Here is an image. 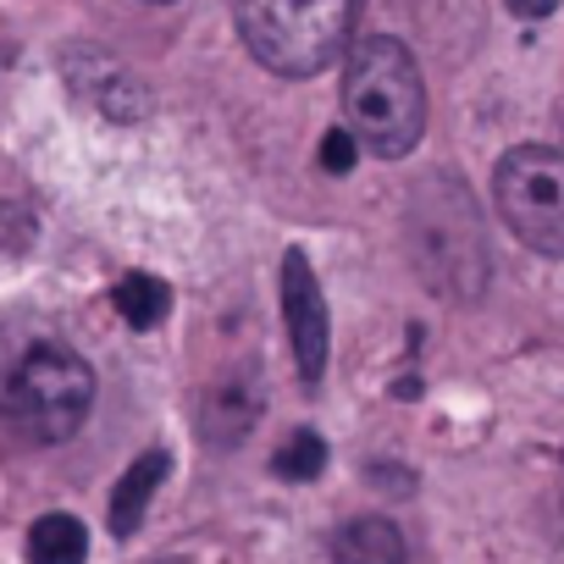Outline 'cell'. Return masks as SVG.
I'll return each instance as SVG.
<instances>
[{
    "instance_id": "obj_1",
    "label": "cell",
    "mask_w": 564,
    "mask_h": 564,
    "mask_svg": "<svg viewBox=\"0 0 564 564\" xmlns=\"http://www.w3.org/2000/svg\"><path fill=\"white\" fill-rule=\"evenodd\" d=\"M344 117H349V133L382 161H399L421 144V133H426V84H421V67H415L410 45H399L388 34H371L349 51Z\"/></svg>"
},
{
    "instance_id": "obj_2",
    "label": "cell",
    "mask_w": 564,
    "mask_h": 564,
    "mask_svg": "<svg viewBox=\"0 0 564 564\" xmlns=\"http://www.w3.org/2000/svg\"><path fill=\"white\" fill-rule=\"evenodd\" d=\"M360 0H232L249 56L276 78H316L349 51Z\"/></svg>"
},
{
    "instance_id": "obj_3",
    "label": "cell",
    "mask_w": 564,
    "mask_h": 564,
    "mask_svg": "<svg viewBox=\"0 0 564 564\" xmlns=\"http://www.w3.org/2000/svg\"><path fill=\"white\" fill-rule=\"evenodd\" d=\"M95 410V371L67 344H29L7 377V415L34 443H67Z\"/></svg>"
},
{
    "instance_id": "obj_4",
    "label": "cell",
    "mask_w": 564,
    "mask_h": 564,
    "mask_svg": "<svg viewBox=\"0 0 564 564\" xmlns=\"http://www.w3.org/2000/svg\"><path fill=\"white\" fill-rule=\"evenodd\" d=\"M432 194H437V205H426V194L410 205L415 271L426 276V289H437L448 300H476L487 289V238L476 227V210H470L465 188H454V183H437Z\"/></svg>"
},
{
    "instance_id": "obj_5",
    "label": "cell",
    "mask_w": 564,
    "mask_h": 564,
    "mask_svg": "<svg viewBox=\"0 0 564 564\" xmlns=\"http://www.w3.org/2000/svg\"><path fill=\"white\" fill-rule=\"evenodd\" d=\"M492 205L531 254L564 260V150L514 144L492 166Z\"/></svg>"
},
{
    "instance_id": "obj_6",
    "label": "cell",
    "mask_w": 564,
    "mask_h": 564,
    "mask_svg": "<svg viewBox=\"0 0 564 564\" xmlns=\"http://www.w3.org/2000/svg\"><path fill=\"white\" fill-rule=\"evenodd\" d=\"M282 316H289V344H294L300 377L322 382L333 322H327V300H322V282H316V265L305 260V249L282 254Z\"/></svg>"
},
{
    "instance_id": "obj_7",
    "label": "cell",
    "mask_w": 564,
    "mask_h": 564,
    "mask_svg": "<svg viewBox=\"0 0 564 564\" xmlns=\"http://www.w3.org/2000/svg\"><path fill=\"white\" fill-rule=\"evenodd\" d=\"M67 78H73V89H78L95 111H106L111 122H139V117L150 111L144 84H139L117 56H106V51H73V56H67Z\"/></svg>"
},
{
    "instance_id": "obj_8",
    "label": "cell",
    "mask_w": 564,
    "mask_h": 564,
    "mask_svg": "<svg viewBox=\"0 0 564 564\" xmlns=\"http://www.w3.org/2000/svg\"><path fill=\"white\" fill-rule=\"evenodd\" d=\"M260 410H265L260 382H254V377H227V382H216V388H210V399H205V410H199V426H205V437H210V443L238 448V443L254 432Z\"/></svg>"
},
{
    "instance_id": "obj_9",
    "label": "cell",
    "mask_w": 564,
    "mask_h": 564,
    "mask_svg": "<svg viewBox=\"0 0 564 564\" xmlns=\"http://www.w3.org/2000/svg\"><path fill=\"white\" fill-rule=\"evenodd\" d=\"M166 476H172V454H166V448H150V454H139V459L122 470V481H117V492H111V531H117V536H133V531L144 525V509H150V498L161 492Z\"/></svg>"
},
{
    "instance_id": "obj_10",
    "label": "cell",
    "mask_w": 564,
    "mask_h": 564,
    "mask_svg": "<svg viewBox=\"0 0 564 564\" xmlns=\"http://www.w3.org/2000/svg\"><path fill=\"white\" fill-rule=\"evenodd\" d=\"M333 558L338 564H404L410 547H404V531L382 514H366V520H344L333 531Z\"/></svg>"
},
{
    "instance_id": "obj_11",
    "label": "cell",
    "mask_w": 564,
    "mask_h": 564,
    "mask_svg": "<svg viewBox=\"0 0 564 564\" xmlns=\"http://www.w3.org/2000/svg\"><path fill=\"white\" fill-rule=\"evenodd\" d=\"M89 531L78 514H40L29 525V564H84Z\"/></svg>"
},
{
    "instance_id": "obj_12",
    "label": "cell",
    "mask_w": 564,
    "mask_h": 564,
    "mask_svg": "<svg viewBox=\"0 0 564 564\" xmlns=\"http://www.w3.org/2000/svg\"><path fill=\"white\" fill-rule=\"evenodd\" d=\"M117 316L133 327V333H150V327H161L166 316H172V289L161 276H150V271H128L122 282H117Z\"/></svg>"
},
{
    "instance_id": "obj_13",
    "label": "cell",
    "mask_w": 564,
    "mask_h": 564,
    "mask_svg": "<svg viewBox=\"0 0 564 564\" xmlns=\"http://www.w3.org/2000/svg\"><path fill=\"white\" fill-rule=\"evenodd\" d=\"M271 470L282 481H316L327 470V443L316 432H289V437H282V448L271 454Z\"/></svg>"
},
{
    "instance_id": "obj_14",
    "label": "cell",
    "mask_w": 564,
    "mask_h": 564,
    "mask_svg": "<svg viewBox=\"0 0 564 564\" xmlns=\"http://www.w3.org/2000/svg\"><path fill=\"white\" fill-rule=\"evenodd\" d=\"M349 166H355V133H349V128H333V133L322 139V172L344 177Z\"/></svg>"
},
{
    "instance_id": "obj_15",
    "label": "cell",
    "mask_w": 564,
    "mask_h": 564,
    "mask_svg": "<svg viewBox=\"0 0 564 564\" xmlns=\"http://www.w3.org/2000/svg\"><path fill=\"white\" fill-rule=\"evenodd\" d=\"M503 7H509L514 18L536 23V18H553V12H558V0H503Z\"/></svg>"
},
{
    "instance_id": "obj_16",
    "label": "cell",
    "mask_w": 564,
    "mask_h": 564,
    "mask_svg": "<svg viewBox=\"0 0 564 564\" xmlns=\"http://www.w3.org/2000/svg\"><path fill=\"white\" fill-rule=\"evenodd\" d=\"M150 7H166V0H150Z\"/></svg>"
}]
</instances>
